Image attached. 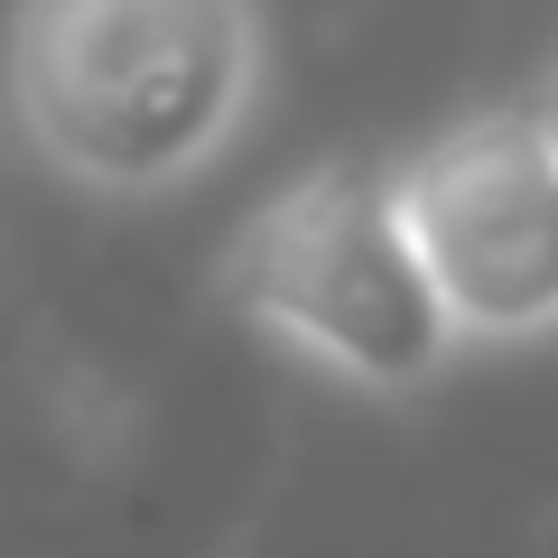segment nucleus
<instances>
[{"instance_id": "obj_1", "label": "nucleus", "mask_w": 558, "mask_h": 558, "mask_svg": "<svg viewBox=\"0 0 558 558\" xmlns=\"http://www.w3.org/2000/svg\"><path fill=\"white\" fill-rule=\"evenodd\" d=\"M270 102L260 0H10L0 121L84 205L196 196Z\"/></svg>"}, {"instance_id": "obj_2", "label": "nucleus", "mask_w": 558, "mask_h": 558, "mask_svg": "<svg viewBox=\"0 0 558 558\" xmlns=\"http://www.w3.org/2000/svg\"><path fill=\"white\" fill-rule=\"evenodd\" d=\"M223 299L252 336L354 400H418L457 373L418 252L391 215V178L363 159H317L252 205L223 242Z\"/></svg>"}, {"instance_id": "obj_3", "label": "nucleus", "mask_w": 558, "mask_h": 558, "mask_svg": "<svg viewBox=\"0 0 558 558\" xmlns=\"http://www.w3.org/2000/svg\"><path fill=\"white\" fill-rule=\"evenodd\" d=\"M381 178L457 354L558 336V140L531 102H475L410 140Z\"/></svg>"}, {"instance_id": "obj_4", "label": "nucleus", "mask_w": 558, "mask_h": 558, "mask_svg": "<svg viewBox=\"0 0 558 558\" xmlns=\"http://www.w3.org/2000/svg\"><path fill=\"white\" fill-rule=\"evenodd\" d=\"M521 102H531V112H539V131L558 140V57L539 65V84H531V94H521Z\"/></svg>"}]
</instances>
